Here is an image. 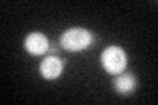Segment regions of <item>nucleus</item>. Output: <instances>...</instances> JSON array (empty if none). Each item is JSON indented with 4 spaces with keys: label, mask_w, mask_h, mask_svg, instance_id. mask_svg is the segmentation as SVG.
Returning <instances> with one entry per match:
<instances>
[{
    "label": "nucleus",
    "mask_w": 158,
    "mask_h": 105,
    "mask_svg": "<svg viewBox=\"0 0 158 105\" xmlns=\"http://www.w3.org/2000/svg\"><path fill=\"white\" fill-rule=\"evenodd\" d=\"M92 41L94 37L91 32H88L87 29L83 28L67 29L59 38L61 46L65 50H69V51H82L88 46H91Z\"/></svg>",
    "instance_id": "nucleus-1"
},
{
    "label": "nucleus",
    "mask_w": 158,
    "mask_h": 105,
    "mask_svg": "<svg viewBox=\"0 0 158 105\" xmlns=\"http://www.w3.org/2000/svg\"><path fill=\"white\" fill-rule=\"evenodd\" d=\"M102 66L112 75L121 74L127 67V54L118 46H108L100 57Z\"/></svg>",
    "instance_id": "nucleus-2"
},
{
    "label": "nucleus",
    "mask_w": 158,
    "mask_h": 105,
    "mask_svg": "<svg viewBox=\"0 0 158 105\" xmlns=\"http://www.w3.org/2000/svg\"><path fill=\"white\" fill-rule=\"evenodd\" d=\"M24 47L32 55H42L49 49V39L45 34L40 32H33L25 38Z\"/></svg>",
    "instance_id": "nucleus-3"
},
{
    "label": "nucleus",
    "mask_w": 158,
    "mask_h": 105,
    "mask_svg": "<svg viewBox=\"0 0 158 105\" xmlns=\"http://www.w3.org/2000/svg\"><path fill=\"white\" fill-rule=\"evenodd\" d=\"M63 70V62L58 57H48L42 61V63L40 64V74L42 75L45 79H57L59 75L62 74Z\"/></svg>",
    "instance_id": "nucleus-4"
},
{
    "label": "nucleus",
    "mask_w": 158,
    "mask_h": 105,
    "mask_svg": "<svg viewBox=\"0 0 158 105\" xmlns=\"http://www.w3.org/2000/svg\"><path fill=\"white\" fill-rule=\"evenodd\" d=\"M115 89L121 95H128L136 88V79L132 74H118L113 80Z\"/></svg>",
    "instance_id": "nucleus-5"
}]
</instances>
